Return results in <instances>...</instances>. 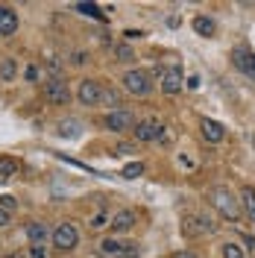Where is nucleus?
I'll list each match as a JSON object with an SVG mask.
<instances>
[{
    "instance_id": "f257e3e1",
    "label": "nucleus",
    "mask_w": 255,
    "mask_h": 258,
    "mask_svg": "<svg viewBox=\"0 0 255 258\" xmlns=\"http://www.w3.org/2000/svg\"><path fill=\"white\" fill-rule=\"evenodd\" d=\"M208 203L220 211L226 220H232V223L240 217V200L229 191V188H223V185H217V188H211V191H208Z\"/></svg>"
},
{
    "instance_id": "f03ea898",
    "label": "nucleus",
    "mask_w": 255,
    "mask_h": 258,
    "mask_svg": "<svg viewBox=\"0 0 255 258\" xmlns=\"http://www.w3.org/2000/svg\"><path fill=\"white\" fill-rule=\"evenodd\" d=\"M123 88H126L129 94H135V97H147L150 91H153V80H150L147 71H126Z\"/></svg>"
},
{
    "instance_id": "7ed1b4c3",
    "label": "nucleus",
    "mask_w": 255,
    "mask_h": 258,
    "mask_svg": "<svg viewBox=\"0 0 255 258\" xmlns=\"http://www.w3.org/2000/svg\"><path fill=\"white\" fill-rule=\"evenodd\" d=\"M159 85H161L164 94H179V91L185 88V74H182V68H176V64L161 68L159 71Z\"/></svg>"
},
{
    "instance_id": "20e7f679",
    "label": "nucleus",
    "mask_w": 255,
    "mask_h": 258,
    "mask_svg": "<svg viewBox=\"0 0 255 258\" xmlns=\"http://www.w3.org/2000/svg\"><path fill=\"white\" fill-rule=\"evenodd\" d=\"M138 252V243H123L117 238H106L100 243V255L103 258H132Z\"/></svg>"
},
{
    "instance_id": "39448f33",
    "label": "nucleus",
    "mask_w": 255,
    "mask_h": 258,
    "mask_svg": "<svg viewBox=\"0 0 255 258\" xmlns=\"http://www.w3.org/2000/svg\"><path fill=\"white\" fill-rule=\"evenodd\" d=\"M44 100L53 103V106H68L71 100V91H68V82L62 77H53V80L44 82Z\"/></svg>"
},
{
    "instance_id": "423d86ee",
    "label": "nucleus",
    "mask_w": 255,
    "mask_h": 258,
    "mask_svg": "<svg viewBox=\"0 0 255 258\" xmlns=\"http://www.w3.org/2000/svg\"><path fill=\"white\" fill-rule=\"evenodd\" d=\"M80 243V232L74 223H59L53 229V246L56 249H74Z\"/></svg>"
},
{
    "instance_id": "0eeeda50",
    "label": "nucleus",
    "mask_w": 255,
    "mask_h": 258,
    "mask_svg": "<svg viewBox=\"0 0 255 258\" xmlns=\"http://www.w3.org/2000/svg\"><path fill=\"white\" fill-rule=\"evenodd\" d=\"M77 97H80L82 106H97V103L103 100V85H100L97 80H82Z\"/></svg>"
},
{
    "instance_id": "6e6552de",
    "label": "nucleus",
    "mask_w": 255,
    "mask_h": 258,
    "mask_svg": "<svg viewBox=\"0 0 255 258\" xmlns=\"http://www.w3.org/2000/svg\"><path fill=\"white\" fill-rule=\"evenodd\" d=\"M106 126L112 132H126V129H135V117L126 109H114V112L106 114Z\"/></svg>"
},
{
    "instance_id": "1a4fd4ad",
    "label": "nucleus",
    "mask_w": 255,
    "mask_h": 258,
    "mask_svg": "<svg viewBox=\"0 0 255 258\" xmlns=\"http://www.w3.org/2000/svg\"><path fill=\"white\" fill-rule=\"evenodd\" d=\"M182 229H185L188 238H200V235H211V232H214V223H211L208 217H203V214H194V217L185 220Z\"/></svg>"
},
{
    "instance_id": "9d476101",
    "label": "nucleus",
    "mask_w": 255,
    "mask_h": 258,
    "mask_svg": "<svg viewBox=\"0 0 255 258\" xmlns=\"http://www.w3.org/2000/svg\"><path fill=\"white\" fill-rule=\"evenodd\" d=\"M232 62H235L238 71H243L246 77H252V80H255V53H252V50L235 47V50H232Z\"/></svg>"
},
{
    "instance_id": "9b49d317",
    "label": "nucleus",
    "mask_w": 255,
    "mask_h": 258,
    "mask_svg": "<svg viewBox=\"0 0 255 258\" xmlns=\"http://www.w3.org/2000/svg\"><path fill=\"white\" fill-rule=\"evenodd\" d=\"M161 129H164V126H161L159 120H138L132 132H135V138H138V141H156Z\"/></svg>"
},
{
    "instance_id": "f8f14e48",
    "label": "nucleus",
    "mask_w": 255,
    "mask_h": 258,
    "mask_svg": "<svg viewBox=\"0 0 255 258\" xmlns=\"http://www.w3.org/2000/svg\"><path fill=\"white\" fill-rule=\"evenodd\" d=\"M135 220H138V217H135V211H132V209H123V211H117V214H114L109 226H112L114 235H123V232H129V229L135 226Z\"/></svg>"
},
{
    "instance_id": "ddd939ff",
    "label": "nucleus",
    "mask_w": 255,
    "mask_h": 258,
    "mask_svg": "<svg viewBox=\"0 0 255 258\" xmlns=\"http://www.w3.org/2000/svg\"><path fill=\"white\" fill-rule=\"evenodd\" d=\"M27 238H30L32 246H44V241L50 238L47 223H41V220H30V223H27Z\"/></svg>"
},
{
    "instance_id": "4468645a",
    "label": "nucleus",
    "mask_w": 255,
    "mask_h": 258,
    "mask_svg": "<svg viewBox=\"0 0 255 258\" xmlns=\"http://www.w3.org/2000/svg\"><path fill=\"white\" fill-rule=\"evenodd\" d=\"M200 126H203V138H206L208 144H220V141L226 138L223 123H217V120H208V117H206V120H203Z\"/></svg>"
},
{
    "instance_id": "2eb2a0df",
    "label": "nucleus",
    "mask_w": 255,
    "mask_h": 258,
    "mask_svg": "<svg viewBox=\"0 0 255 258\" xmlns=\"http://www.w3.org/2000/svg\"><path fill=\"white\" fill-rule=\"evenodd\" d=\"M18 30V15L9 6H0V35H15Z\"/></svg>"
},
{
    "instance_id": "dca6fc26",
    "label": "nucleus",
    "mask_w": 255,
    "mask_h": 258,
    "mask_svg": "<svg viewBox=\"0 0 255 258\" xmlns=\"http://www.w3.org/2000/svg\"><path fill=\"white\" fill-rule=\"evenodd\" d=\"M240 209L246 211V217L255 223V188H243L240 191Z\"/></svg>"
},
{
    "instance_id": "f3484780",
    "label": "nucleus",
    "mask_w": 255,
    "mask_h": 258,
    "mask_svg": "<svg viewBox=\"0 0 255 258\" xmlns=\"http://www.w3.org/2000/svg\"><path fill=\"white\" fill-rule=\"evenodd\" d=\"M194 30L200 32V35H206V38H211L217 27H214V21H211V18H206V15H197V18H194Z\"/></svg>"
},
{
    "instance_id": "a211bd4d",
    "label": "nucleus",
    "mask_w": 255,
    "mask_h": 258,
    "mask_svg": "<svg viewBox=\"0 0 255 258\" xmlns=\"http://www.w3.org/2000/svg\"><path fill=\"white\" fill-rule=\"evenodd\" d=\"M15 74H18L15 59H3V62H0V82H12Z\"/></svg>"
},
{
    "instance_id": "6ab92c4d",
    "label": "nucleus",
    "mask_w": 255,
    "mask_h": 258,
    "mask_svg": "<svg viewBox=\"0 0 255 258\" xmlns=\"http://www.w3.org/2000/svg\"><path fill=\"white\" fill-rule=\"evenodd\" d=\"M18 173V161L15 159H0V182L12 179Z\"/></svg>"
},
{
    "instance_id": "aec40b11",
    "label": "nucleus",
    "mask_w": 255,
    "mask_h": 258,
    "mask_svg": "<svg viewBox=\"0 0 255 258\" xmlns=\"http://www.w3.org/2000/svg\"><path fill=\"white\" fill-rule=\"evenodd\" d=\"M80 120H62V123H59V135H62V138H77V135H80Z\"/></svg>"
},
{
    "instance_id": "412c9836",
    "label": "nucleus",
    "mask_w": 255,
    "mask_h": 258,
    "mask_svg": "<svg viewBox=\"0 0 255 258\" xmlns=\"http://www.w3.org/2000/svg\"><path fill=\"white\" fill-rule=\"evenodd\" d=\"M74 9H80L82 15H91V18H103V12H100V6H97V3H77Z\"/></svg>"
},
{
    "instance_id": "4be33fe9",
    "label": "nucleus",
    "mask_w": 255,
    "mask_h": 258,
    "mask_svg": "<svg viewBox=\"0 0 255 258\" xmlns=\"http://www.w3.org/2000/svg\"><path fill=\"white\" fill-rule=\"evenodd\" d=\"M114 56H117V62H132V59H135V53H132L129 44H117V47H114Z\"/></svg>"
},
{
    "instance_id": "5701e85b",
    "label": "nucleus",
    "mask_w": 255,
    "mask_h": 258,
    "mask_svg": "<svg viewBox=\"0 0 255 258\" xmlns=\"http://www.w3.org/2000/svg\"><path fill=\"white\" fill-rule=\"evenodd\" d=\"M144 173V164L141 161H132V164H126L123 167V179H138Z\"/></svg>"
},
{
    "instance_id": "b1692460",
    "label": "nucleus",
    "mask_w": 255,
    "mask_h": 258,
    "mask_svg": "<svg viewBox=\"0 0 255 258\" xmlns=\"http://www.w3.org/2000/svg\"><path fill=\"white\" fill-rule=\"evenodd\" d=\"M223 258H243V246H238V243H223Z\"/></svg>"
},
{
    "instance_id": "393cba45",
    "label": "nucleus",
    "mask_w": 255,
    "mask_h": 258,
    "mask_svg": "<svg viewBox=\"0 0 255 258\" xmlns=\"http://www.w3.org/2000/svg\"><path fill=\"white\" fill-rule=\"evenodd\" d=\"M109 223H112V220H109V214H106V211H100L97 217H91V223H88V226L97 232V229H103V226H109Z\"/></svg>"
},
{
    "instance_id": "a878e982",
    "label": "nucleus",
    "mask_w": 255,
    "mask_h": 258,
    "mask_svg": "<svg viewBox=\"0 0 255 258\" xmlns=\"http://www.w3.org/2000/svg\"><path fill=\"white\" fill-rule=\"evenodd\" d=\"M100 103H109V106H112V112L117 109V106H120L117 94H114V91H109V88H103V100H100Z\"/></svg>"
},
{
    "instance_id": "bb28decb",
    "label": "nucleus",
    "mask_w": 255,
    "mask_h": 258,
    "mask_svg": "<svg viewBox=\"0 0 255 258\" xmlns=\"http://www.w3.org/2000/svg\"><path fill=\"white\" fill-rule=\"evenodd\" d=\"M0 209H3V211H12V209H15V197L3 194V197H0Z\"/></svg>"
},
{
    "instance_id": "cd10ccee",
    "label": "nucleus",
    "mask_w": 255,
    "mask_h": 258,
    "mask_svg": "<svg viewBox=\"0 0 255 258\" xmlns=\"http://www.w3.org/2000/svg\"><path fill=\"white\" fill-rule=\"evenodd\" d=\"M132 153H135V147L132 144H117L114 147V156H132Z\"/></svg>"
},
{
    "instance_id": "c85d7f7f",
    "label": "nucleus",
    "mask_w": 255,
    "mask_h": 258,
    "mask_svg": "<svg viewBox=\"0 0 255 258\" xmlns=\"http://www.w3.org/2000/svg\"><path fill=\"white\" fill-rule=\"evenodd\" d=\"M30 255H32V258H47V249H44V246H32Z\"/></svg>"
},
{
    "instance_id": "c756f323",
    "label": "nucleus",
    "mask_w": 255,
    "mask_h": 258,
    "mask_svg": "<svg viewBox=\"0 0 255 258\" xmlns=\"http://www.w3.org/2000/svg\"><path fill=\"white\" fill-rule=\"evenodd\" d=\"M50 71H53V74H59V71H62V62H59V59H50Z\"/></svg>"
},
{
    "instance_id": "7c9ffc66",
    "label": "nucleus",
    "mask_w": 255,
    "mask_h": 258,
    "mask_svg": "<svg viewBox=\"0 0 255 258\" xmlns=\"http://www.w3.org/2000/svg\"><path fill=\"white\" fill-rule=\"evenodd\" d=\"M71 62H74V64H85V53H74V56H71Z\"/></svg>"
},
{
    "instance_id": "2f4dec72",
    "label": "nucleus",
    "mask_w": 255,
    "mask_h": 258,
    "mask_svg": "<svg viewBox=\"0 0 255 258\" xmlns=\"http://www.w3.org/2000/svg\"><path fill=\"white\" fill-rule=\"evenodd\" d=\"M173 258H197V252H191V249H182V252H176Z\"/></svg>"
},
{
    "instance_id": "473e14b6",
    "label": "nucleus",
    "mask_w": 255,
    "mask_h": 258,
    "mask_svg": "<svg viewBox=\"0 0 255 258\" xmlns=\"http://www.w3.org/2000/svg\"><path fill=\"white\" fill-rule=\"evenodd\" d=\"M123 35H126V38H141L144 32H138V30H126V32H123Z\"/></svg>"
},
{
    "instance_id": "72a5a7b5",
    "label": "nucleus",
    "mask_w": 255,
    "mask_h": 258,
    "mask_svg": "<svg viewBox=\"0 0 255 258\" xmlns=\"http://www.w3.org/2000/svg\"><path fill=\"white\" fill-rule=\"evenodd\" d=\"M188 88H200V77H188Z\"/></svg>"
},
{
    "instance_id": "f704fd0d",
    "label": "nucleus",
    "mask_w": 255,
    "mask_h": 258,
    "mask_svg": "<svg viewBox=\"0 0 255 258\" xmlns=\"http://www.w3.org/2000/svg\"><path fill=\"white\" fill-rule=\"evenodd\" d=\"M6 223H9V211L0 209V226H6Z\"/></svg>"
}]
</instances>
